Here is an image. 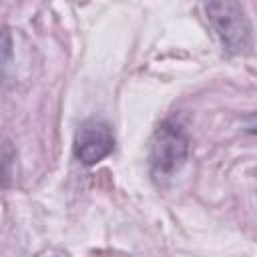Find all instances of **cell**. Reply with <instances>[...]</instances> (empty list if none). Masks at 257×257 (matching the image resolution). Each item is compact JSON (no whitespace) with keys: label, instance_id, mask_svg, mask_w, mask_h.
Wrapping results in <instances>:
<instances>
[{"label":"cell","instance_id":"cell-5","mask_svg":"<svg viewBox=\"0 0 257 257\" xmlns=\"http://www.w3.org/2000/svg\"><path fill=\"white\" fill-rule=\"evenodd\" d=\"M14 56V44H12V34L10 28L0 30V78L4 76V70L10 66Z\"/></svg>","mask_w":257,"mask_h":257},{"label":"cell","instance_id":"cell-2","mask_svg":"<svg viewBox=\"0 0 257 257\" xmlns=\"http://www.w3.org/2000/svg\"><path fill=\"white\" fill-rule=\"evenodd\" d=\"M207 20L219 38L223 50L233 56L249 54L253 48V26L241 2H209L205 4Z\"/></svg>","mask_w":257,"mask_h":257},{"label":"cell","instance_id":"cell-4","mask_svg":"<svg viewBox=\"0 0 257 257\" xmlns=\"http://www.w3.org/2000/svg\"><path fill=\"white\" fill-rule=\"evenodd\" d=\"M16 147L10 139H0V187L8 189L14 181Z\"/></svg>","mask_w":257,"mask_h":257},{"label":"cell","instance_id":"cell-3","mask_svg":"<svg viewBox=\"0 0 257 257\" xmlns=\"http://www.w3.org/2000/svg\"><path fill=\"white\" fill-rule=\"evenodd\" d=\"M114 145H116V141H114V133H112L110 124L104 120L88 118L78 126V131L74 135L72 155L80 165L94 167L112 155Z\"/></svg>","mask_w":257,"mask_h":257},{"label":"cell","instance_id":"cell-1","mask_svg":"<svg viewBox=\"0 0 257 257\" xmlns=\"http://www.w3.org/2000/svg\"><path fill=\"white\" fill-rule=\"evenodd\" d=\"M191 139L177 118H165L157 126L149 147V167L157 181L171 179L189 159Z\"/></svg>","mask_w":257,"mask_h":257}]
</instances>
